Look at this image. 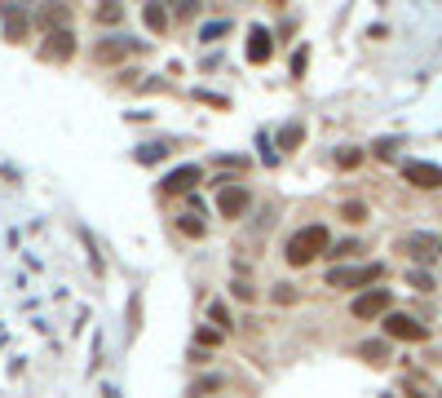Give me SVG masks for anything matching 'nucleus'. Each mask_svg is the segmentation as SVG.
Returning <instances> with one entry per match:
<instances>
[{
    "mask_svg": "<svg viewBox=\"0 0 442 398\" xmlns=\"http://www.w3.org/2000/svg\"><path fill=\"white\" fill-rule=\"evenodd\" d=\"M146 27H151V31H164V27H168V13H164L159 5H146Z\"/></svg>",
    "mask_w": 442,
    "mask_h": 398,
    "instance_id": "f8f14e48",
    "label": "nucleus"
},
{
    "mask_svg": "<svg viewBox=\"0 0 442 398\" xmlns=\"http://www.w3.org/2000/svg\"><path fill=\"white\" fill-rule=\"evenodd\" d=\"M438 253H442V243H438Z\"/></svg>",
    "mask_w": 442,
    "mask_h": 398,
    "instance_id": "4be33fe9",
    "label": "nucleus"
},
{
    "mask_svg": "<svg viewBox=\"0 0 442 398\" xmlns=\"http://www.w3.org/2000/svg\"><path fill=\"white\" fill-rule=\"evenodd\" d=\"M407 279H412V288H420V292H429V288H434V279H429V275H424V270H412V275H407Z\"/></svg>",
    "mask_w": 442,
    "mask_h": 398,
    "instance_id": "f3484780",
    "label": "nucleus"
},
{
    "mask_svg": "<svg viewBox=\"0 0 442 398\" xmlns=\"http://www.w3.org/2000/svg\"><path fill=\"white\" fill-rule=\"evenodd\" d=\"M182 230H186V235H204V222H195V217H186V222H182Z\"/></svg>",
    "mask_w": 442,
    "mask_h": 398,
    "instance_id": "412c9836",
    "label": "nucleus"
},
{
    "mask_svg": "<svg viewBox=\"0 0 442 398\" xmlns=\"http://www.w3.org/2000/svg\"><path fill=\"white\" fill-rule=\"evenodd\" d=\"M381 279V265H332L327 270V288H367Z\"/></svg>",
    "mask_w": 442,
    "mask_h": 398,
    "instance_id": "f03ea898",
    "label": "nucleus"
},
{
    "mask_svg": "<svg viewBox=\"0 0 442 398\" xmlns=\"http://www.w3.org/2000/svg\"><path fill=\"white\" fill-rule=\"evenodd\" d=\"M363 354H367L372 363H385V345H381V341H367V345H363Z\"/></svg>",
    "mask_w": 442,
    "mask_h": 398,
    "instance_id": "a211bd4d",
    "label": "nucleus"
},
{
    "mask_svg": "<svg viewBox=\"0 0 442 398\" xmlns=\"http://www.w3.org/2000/svg\"><path fill=\"white\" fill-rule=\"evenodd\" d=\"M274 301H279V306H288V301H297V292H292L288 284H279V288H274Z\"/></svg>",
    "mask_w": 442,
    "mask_h": 398,
    "instance_id": "aec40b11",
    "label": "nucleus"
},
{
    "mask_svg": "<svg viewBox=\"0 0 442 398\" xmlns=\"http://www.w3.org/2000/svg\"><path fill=\"white\" fill-rule=\"evenodd\" d=\"M195 181H199V169H195V164H186V169H177V173H168V177H164V191H168V195H177V191H190Z\"/></svg>",
    "mask_w": 442,
    "mask_h": 398,
    "instance_id": "1a4fd4ad",
    "label": "nucleus"
},
{
    "mask_svg": "<svg viewBox=\"0 0 442 398\" xmlns=\"http://www.w3.org/2000/svg\"><path fill=\"white\" fill-rule=\"evenodd\" d=\"M305 138V128L297 124V120H292V124H283V133H279V146H297Z\"/></svg>",
    "mask_w": 442,
    "mask_h": 398,
    "instance_id": "ddd939ff",
    "label": "nucleus"
},
{
    "mask_svg": "<svg viewBox=\"0 0 442 398\" xmlns=\"http://www.w3.org/2000/svg\"><path fill=\"white\" fill-rule=\"evenodd\" d=\"M0 18H5V31H9L13 40H18L23 31H27V13H23V9H13V5H0Z\"/></svg>",
    "mask_w": 442,
    "mask_h": 398,
    "instance_id": "9d476101",
    "label": "nucleus"
},
{
    "mask_svg": "<svg viewBox=\"0 0 442 398\" xmlns=\"http://www.w3.org/2000/svg\"><path fill=\"white\" fill-rule=\"evenodd\" d=\"M75 54V40H71V31L62 27V31H49V44H44V58H71Z\"/></svg>",
    "mask_w": 442,
    "mask_h": 398,
    "instance_id": "6e6552de",
    "label": "nucleus"
},
{
    "mask_svg": "<svg viewBox=\"0 0 442 398\" xmlns=\"http://www.w3.org/2000/svg\"><path fill=\"white\" fill-rule=\"evenodd\" d=\"M407 248H412V257H420V261H424V257H434V253H429V248H434L429 235H412V239H407Z\"/></svg>",
    "mask_w": 442,
    "mask_h": 398,
    "instance_id": "9b49d317",
    "label": "nucleus"
},
{
    "mask_svg": "<svg viewBox=\"0 0 442 398\" xmlns=\"http://www.w3.org/2000/svg\"><path fill=\"white\" fill-rule=\"evenodd\" d=\"M385 332H389V337H398V341H424V337H429V327L416 323L412 314H389V319H385Z\"/></svg>",
    "mask_w": 442,
    "mask_h": 398,
    "instance_id": "39448f33",
    "label": "nucleus"
},
{
    "mask_svg": "<svg viewBox=\"0 0 442 398\" xmlns=\"http://www.w3.org/2000/svg\"><path fill=\"white\" fill-rule=\"evenodd\" d=\"M128 49H133V44H97V58H102V62H111V58H120V54H128Z\"/></svg>",
    "mask_w": 442,
    "mask_h": 398,
    "instance_id": "4468645a",
    "label": "nucleus"
},
{
    "mask_svg": "<svg viewBox=\"0 0 442 398\" xmlns=\"http://www.w3.org/2000/svg\"><path fill=\"white\" fill-rule=\"evenodd\" d=\"M332 248V235H327V226H305V230H297V235L288 239V261L292 265H305V261H314L319 253H327Z\"/></svg>",
    "mask_w": 442,
    "mask_h": 398,
    "instance_id": "f257e3e1",
    "label": "nucleus"
},
{
    "mask_svg": "<svg viewBox=\"0 0 442 398\" xmlns=\"http://www.w3.org/2000/svg\"><path fill=\"white\" fill-rule=\"evenodd\" d=\"M403 177L412 181V186H420V191H438L442 186V169H438V164H424V159H407Z\"/></svg>",
    "mask_w": 442,
    "mask_h": 398,
    "instance_id": "7ed1b4c3",
    "label": "nucleus"
},
{
    "mask_svg": "<svg viewBox=\"0 0 442 398\" xmlns=\"http://www.w3.org/2000/svg\"><path fill=\"white\" fill-rule=\"evenodd\" d=\"M248 204H252V195L243 191V186H226V191L217 195L221 217H243V212H248Z\"/></svg>",
    "mask_w": 442,
    "mask_h": 398,
    "instance_id": "423d86ee",
    "label": "nucleus"
},
{
    "mask_svg": "<svg viewBox=\"0 0 442 398\" xmlns=\"http://www.w3.org/2000/svg\"><path fill=\"white\" fill-rule=\"evenodd\" d=\"M270 54H274L270 31H266V27H252V31H248V62H266Z\"/></svg>",
    "mask_w": 442,
    "mask_h": 398,
    "instance_id": "0eeeda50",
    "label": "nucleus"
},
{
    "mask_svg": "<svg viewBox=\"0 0 442 398\" xmlns=\"http://www.w3.org/2000/svg\"><path fill=\"white\" fill-rule=\"evenodd\" d=\"M226 385V376H208V380H199V385H195V398L199 394H212V390H221Z\"/></svg>",
    "mask_w": 442,
    "mask_h": 398,
    "instance_id": "dca6fc26",
    "label": "nucleus"
},
{
    "mask_svg": "<svg viewBox=\"0 0 442 398\" xmlns=\"http://www.w3.org/2000/svg\"><path fill=\"white\" fill-rule=\"evenodd\" d=\"M340 212H345V222H363V217H367V208H363V204H345Z\"/></svg>",
    "mask_w": 442,
    "mask_h": 398,
    "instance_id": "6ab92c4d",
    "label": "nucleus"
},
{
    "mask_svg": "<svg viewBox=\"0 0 442 398\" xmlns=\"http://www.w3.org/2000/svg\"><path fill=\"white\" fill-rule=\"evenodd\" d=\"M389 306H394V296H389L385 288H372V292H363V296H354V314L358 319H376V314H385Z\"/></svg>",
    "mask_w": 442,
    "mask_h": 398,
    "instance_id": "20e7f679",
    "label": "nucleus"
},
{
    "mask_svg": "<svg viewBox=\"0 0 442 398\" xmlns=\"http://www.w3.org/2000/svg\"><path fill=\"white\" fill-rule=\"evenodd\" d=\"M208 319L217 323V327H231V310H226L221 301H212V306H208Z\"/></svg>",
    "mask_w": 442,
    "mask_h": 398,
    "instance_id": "2eb2a0df",
    "label": "nucleus"
}]
</instances>
